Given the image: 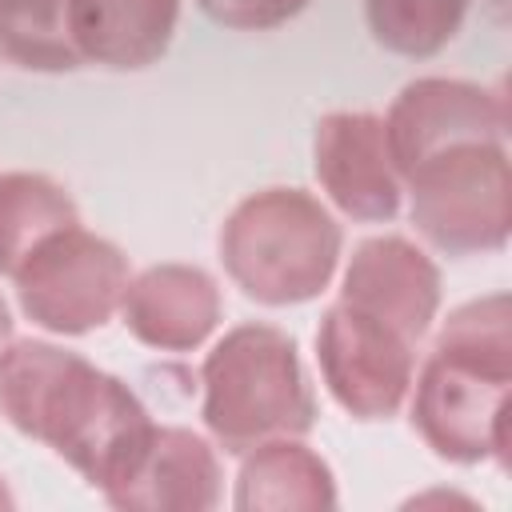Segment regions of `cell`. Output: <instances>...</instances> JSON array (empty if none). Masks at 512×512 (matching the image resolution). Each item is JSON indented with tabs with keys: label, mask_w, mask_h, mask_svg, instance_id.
Segmentation results:
<instances>
[{
	"label": "cell",
	"mask_w": 512,
	"mask_h": 512,
	"mask_svg": "<svg viewBox=\"0 0 512 512\" xmlns=\"http://www.w3.org/2000/svg\"><path fill=\"white\" fill-rule=\"evenodd\" d=\"M0 416L100 492L124 476L152 432L148 408L124 380L48 340H12L0 352Z\"/></svg>",
	"instance_id": "cell-1"
},
{
	"label": "cell",
	"mask_w": 512,
	"mask_h": 512,
	"mask_svg": "<svg viewBox=\"0 0 512 512\" xmlns=\"http://www.w3.org/2000/svg\"><path fill=\"white\" fill-rule=\"evenodd\" d=\"M512 304L504 292L460 304L436 332L412 376V428L452 464L500 460L512 452Z\"/></svg>",
	"instance_id": "cell-2"
},
{
	"label": "cell",
	"mask_w": 512,
	"mask_h": 512,
	"mask_svg": "<svg viewBox=\"0 0 512 512\" xmlns=\"http://www.w3.org/2000/svg\"><path fill=\"white\" fill-rule=\"evenodd\" d=\"M336 216L300 188L244 196L220 228V260L232 284L268 308L316 300L340 264Z\"/></svg>",
	"instance_id": "cell-3"
},
{
	"label": "cell",
	"mask_w": 512,
	"mask_h": 512,
	"mask_svg": "<svg viewBox=\"0 0 512 512\" xmlns=\"http://www.w3.org/2000/svg\"><path fill=\"white\" fill-rule=\"evenodd\" d=\"M204 424L224 452L304 436L316 416L296 340L272 324H240L204 356Z\"/></svg>",
	"instance_id": "cell-4"
},
{
	"label": "cell",
	"mask_w": 512,
	"mask_h": 512,
	"mask_svg": "<svg viewBox=\"0 0 512 512\" xmlns=\"http://www.w3.org/2000/svg\"><path fill=\"white\" fill-rule=\"evenodd\" d=\"M416 232L448 252H492L512 232V168L500 140L440 148L404 172Z\"/></svg>",
	"instance_id": "cell-5"
},
{
	"label": "cell",
	"mask_w": 512,
	"mask_h": 512,
	"mask_svg": "<svg viewBox=\"0 0 512 512\" xmlns=\"http://www.w3.org/2000/svg\"><path fill=\"white\" fill-rule=\"evenodd\" d=\"M12 280L32 324L56 336H84L120 312L132 272L128 256L112 240L68 224L40 240L12 272Z\"/></svg>",
	"instance_id": "cell-6"
},
{
	"label": "cell",
	"mask_w": 512,
	"mask_h": 512,
	"mask_svg": "<svg viewBox=\"0 0 512 512\" xmlns=\"http://www.w3.org/2000/svg\"><path fill=\"white\" fill-rule=\"evenodd\" d=\"M316 360L332 400L356 420L396 416L416 376V344L344 300L320 316Z\"/></svg>",
	"instance_id": "cell-7"
},
{
	"label": "cell",
	"mask_w": 512,
	"mask_h": 512,
	"mask_svg": "<svg viewBox=\"0 0 512 512\" xmlns=\"http://www.w3.org/2000/svg\"><path fill=\"white\" fill-rule=\"evenodd\" d=\"M504 132H508L504 96L480 84L444 80V76H424L404 84V92L392 100L384 116V136L400 168V180L412 164H420L440 148H452L464 140H500Z\"/></svg>",
	"instance_id": "cell-8"
},
{
	"label": "cell",
	"mask_w": 512,
	"mask_h": 512,
	"mask_svg": "<svg viewBox=\"0 0 512 512\" xmlns=\"http://www.w3.org/2000/svg\"><path fill=\"white\" fill-rule=\"evenodd\" d=\"M316 180L352 220H392L404 180L392 160L384 120L372 112H328L316 124Z\"/></svg>",
	"instance_id": "cell-9"
},
{
	"label": "cell",
	"mask_w": 512,
	"mask_h": 512,
	"mask_svg": "<svg viewBox=\"0 0 512 512\" xmlns=\"http://www.w3.org/2000/svg\"><path fill=\"white\" fill-rule=\"evenodd\" d=\"M340 300L420 344L440 308V272L412 240L372 236L352 252Z\"/></svg>",
	"instance_id": "cell-10"
},
{
	"label": "cell",
	"mask_w": 512,
	"mask_h": 512,
	"mask_svg": "<svg viewBox=\"0 0 512 512\" xmlns=\"http://www.w3.org/2000/svg\"><path fill=\"white\" fill-rule=\"evenodd\" d=\"M112 508L124 512H204L220 500V460L216 448L188 428H156L124 468V476L104 492Z\"/></svg>",
	"instance_id": "cell-11"
},
{
	"label": "cell",
	"mask_w": 512,
	"mask_h": 512,
	"mask_svg": "<svg viewBox=\"0 0 512 512\" xmlns=\"http://www.w3.org/2000/svg\"><path fill=\"white\" fill-rule=\"evenodd\" d=\"M216 280L196 264H152L128 280L120 300L124 328L160 352H192L220 324Z\"/></svg>",
	"instance_id": "cell-12"
},
{
	"label": "cell",
	"mask_w": 512,
	"mask_h": 512,
	"mask_svg": "<svg viewBox=\"0 0 512 512\" xmlns=\"http://www.w3.org/2000/svg\"><path fill=\"white\" fill-rule=\"evenodd\" d=\"M180 0H68V32L80 60L104 68H148L164 56Z\"/></svg>",
	"instance_id": "cell-13"
},
{
	"label": "cell",
	"mask_w": 512,
	"mask_h": 512,
	"mask_svg": "<svg viewBox=\"0 0 512 512\" xmlns=\"http://www.w3.org/2000/svg\"><path fill=\"white\" fill-rule=\"evenodd\" d=\"M232 504L240 512H324L336 508V480L300 436H280L244 452Z\"/></svg>",
	"instance_id": "cell-14"
},
{
	"label": "cell",
	"mask_w": 512,
	"mask_h": 512,
	"mask_svg": "<svg viewBox=\"0 0 512 512\" xmlns=\"http://www.w3.org/2000/svg\"><path fill=\"white\" fill-rule=\"evenodd\" d=\"M80 224L72 196L40 172H0V276H12L52 232Z\"/></svg>",
	"instance_id": "cell-15"
},
{
	"label": "cell",
	"mask_w": 512,
	"mask_h": 512,
	"mask_svg": "<svg viewBox=\"0 0 512 512\" xmlns=\"http://www.w3.org/2000/svg\"><path fill=\"white\" fill-rule=\"evenodd\" d=\"M0 56L32 72H68L80 52L68 32V0H0Z\"/></svg>",
	"instance_id": "cell-16"
},
{
	"label": "cell",
	"mask_w": 512,
	"mask_h": 512,
	"mask_svg": "<svg viewBox=\"0 0 512 512\" xmlns=\"http://www.w3.org/2000/svg\"><path fill=\"white\" fill-rule=\"evenodd\" d=\"M472 0H364L376 44L400 56L440 52L464 24Z\"/></svg>",
	"instance_id": "cell-17"
},
{
	"label": "cell",
	"mask_w": 512,
	"mask_h": 512,
	"mask_svg": "<svg viewBox=\"0 0 512 512\" xmlns=\"http://www.w3.org/2000/svg\"><path fill=\"white\" fill-rule=\"evenodd\" d=\"M200 8L224 28H276L308 8V0H200Z\"/></svg>",
	"instance_id": "cell-18"
},
{
	"label": "cell",
	"mask_w": 512,
	"mask_h": 512,
	"mask_svg": "<svg viewBox=\"0 0 512 512\" xmlns=\"http://www.w3.org/2000/svg\"><path fill=\"white\" fill-rule=\"evenodd\" d=\"M420 504H460V508H472V500H464V496H444V492L416 496V500H412V508H420Z\"/></svg>",
	"instance_id": "cell-19"
},
{
	"label": "cell",
	"mask_w": 512,
	"mask_h": 512,
	"mask_svg": "<svg viewBox=\"0 0 512 512\" xmlns=\"http://www.w3.org/2000/svg\"><path fill=\"white\" fill-rule=\"evenodd\" d=\"M12 344V312H8V304H4V296H0V352Z\"/></svg>",
	"instance_id": "cell-20"
},
{
	"label": "cell",
	"mask_w": 512,
	"mask_h": 512,
	"mask_svg": "<svg viewBox=\"0 0 512 512\" xmlns=\"http://www.w3.org/2000/svg\"><path fill=\"white\" fill-rule=\"evenodd\" d=\"M0 508H12V496H8V488H4V480H0Z\"/></svg>",
	"instance_id": "cell-21"
}]
</instances>
